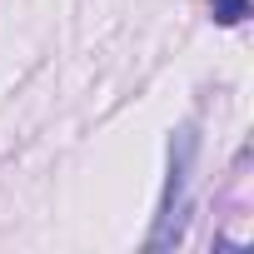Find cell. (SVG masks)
I'll list each match as a JSON object with an SVG mask.
<instances>
[{"mask_svg": "<svg viewBox=\"0 0 254 254\" xmlns=\"http://www.w3.org/2000/svg\"><path fill=\"white\" fill-rule=\"evenodd\" d=\"M190 160H194V130H180L170 140V180H165V199H160V224L150 234V249H170L185 239V185H190Z\"/></svg>", "mask_w": 254, "mask_h": 254, "instance_id": "cell-1", "label": "cell"}, {"mask_svg": "<svg viewBox=\"0 0 254 254\" xmlns=\"http://www.w3.org/2000/svg\"><path fill=\"white\" fill-rule=\"evenodd\" d=\"M214 25H239L244 15H249V0H214Z\"/></svg>", "mask_w": 254, "mask_h": 254, "instance_id": "cell-2", "label": "cell"}]
</instances>
